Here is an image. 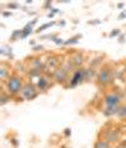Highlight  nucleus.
<instances>
[{
  "mask_svg": "<svg viewBox=\"0 0 126 148\" xmlns=\"http://www.w3.org/2000/svg\"><path fill=\"white\" fill-rule=\"evenodd\" d=\"M13 144H14V146H18V143H16V139H13Z\"/></svg>",
  "mask_w": 126,
  "mask_h": 148,
  "instance_id": "30",
  "label": "nucleus"
},
{
  "mask_svg": "<svg viewBox=\"0 0 126 148\" xmlns=\"http://www.w3.org/2000/svg\"><path fill=\"white\" fill-rule=\"evenodd\" d=\"M119 19H120V21H121V19H126V10L120 13V15H119Z\"/></svg>",
  "mask_w": 126,
  "mask_h": 148,
  "instance_id": "24",
  "label": "nucleus"
},
{
  "mask_svg": "<svg viewBox=\"0 0 126 148\" xmlns=\"http://www.w3.org/2000/svg\"><path fill=\"white\" fill-rule=\"evenodd\" d=\"M53 77H54V80L57 82H64L66 80H67V77H68V71L66 69H63V67L61 66L59 69L56 71L54 73H53Z\"/></svg>",
  "mask_w": 126,
  "mask_h": 148,
  "instance_id": "8",
  "label": "nucleus"
},
{
  "mask_svg": "<svg viewBox=\"0 0 126 148\" xmlns=\"http://www.w3.org/2000/svg\"><path fill=\"white\" fill-rule=\"evenodd\" d=\"M64 42H66V41H63V39H62V38H59V37L54 41L56 45H64Z\"/></svg>",
  "mask_w": 126,
  "mask_h": 148,
  "instance_id": "21",
  "label": "nucleus"
},
{
  "mask_svg": "<svg viewBox=\"0 0 126 148\" xmlns=\"http://www.w3.org/2000/svg\"><path fill=\"white\" fill-rule=\"evenodd\" d=\"M0 53H1L3 56H5V55L10 56V55H12V48H9L8 46H3L1 49H0Z\"/></svg>",
  "mask_w": 126,
  "mask_h": 148,
  "instance_id": "17",
  "label": "nucleus"
},
{
  "mask_svg": "<svg viewBox=\"0 0 126 148\" xmlns=\"http://www.w3.org/2000/svg\"><path fill=\"white\" fill-rule=\"evenodd\" d=\"M79 38H82V36H81V34H77V36H75V37H71V38L67 39V41L64 42V45H66V46H69V45H76V43H78Z\"/></svg>",
  "mask_w": 126,
  "mask_h": 148,
  "instance_id": "12",
  "label": "nucleus"
},
{
  "mask_svg": "<svg viewBox=\"0 0 126 148\" xmlns=\"http://www.w3.org/2000/svg\"><path fill=\"white\" fill-rule=\"evenodd\" d=\"M23 81L19 76H9L6 80V91L9 95H18L19 92H22L23 89Z\"/></svg>",
  "mask_w": 126,
  "mask_h": 148,
  "instance_id": "1",
  "label": "nucleus"
},
{
  "mask_svg": "<svg viewBox=\"0 0 126 148\" xmlns=\"http://www.w3.org/2000/svg\"><path fill=\"white\" fill-rule=\"evenodd\" d=\"M20 94H22V96L24 97L25 100H33V99L37 97L38 91H37V87L33 85V84L28 82V84H25V85L23 86Z\"/></svg>",
  "mask_w": 126,
  "mask_h": 148,
  "instance_id": "3",
  "label": "nucleus"
},
{
  "mask_svg": "<svg viewBox=\"0 0 126 148\" xmlns=\"http://www.w3.org/2000/svg\"><path fill=\"white\" fill-rule=\"evenodd\" d=\"M107 143H115L119 139V132L116 129H108L104 133V138Z\"/></svg>",
  "mask_w": 126,
  "mask_h": 148,
  "instance_id": "7",
  "label": "nucleus"
},
{
  "mask_svg": "<svg viewBox=\"0 0 126 148\" xmlns=\"http://www.w3.org/2000/svg\"><path fill=\"white\" fill-rule=\"evenodd\" d=\"M8 6L10 9H16V8H18V3H9Z\"/></svg>",
  "mask_w": 126,
  "mask_h": 148,
  "instance_id": "20",
  "label": "nucleus"
},
{
  "mask_svg": "<svg viewBox=\"0 0 126 148\" xmlns=\"http://www.w3.org/2000/svg\"><path fill=\"white\" fill-rule=\"evenodd\" d=\"M120 29H116V31H114V32H111L110 33V37H116V36H117V34H120Z\"/></svg>",
  "mask_w": 126,
  "mask_h": 148,
  "instance_id": "22",
  "label": "nucleus"
},
{
  "mask_svg": "<svg viewBox=\"0 0 126 148\" xmlns=\"http://www.w3.org/2000/svg\"><path fill=\"white\" fill-rule=\"evenodd\" d=\"M117 116L120 118H126V104H121L117 110Z\"/></svg>",
  "mask_w": 126,
  "mask_h": 148,
  "instance_id": "14",
  "label": "nucleus"
},
{
  "mask_svg": "<svg viewBox=\"0 0 126 148\" xmlns=\"http://www.w3.org/2000/svg\"><path fill=\"white\" fill-rule=\"evenodd\" d=\"M106 106H120L121 96L117 92H107L104 97Z\"/></svg>",
  "mask_w": 126,
  "mask_h": 148,
  "instance_id": "5",
  "label": "nucleus"
},
{
  "mask_svg": "<svg viewBox=\"0 0 126 148\" xmlns=\"http://www.w3.org/2000/svg\"><path fill=\"white\" fill-rule=\"evenodd\" d=\"M43 49V46L41 45V46H34L33 47V51H35V52H38V51H42Z\"/></svg>",
  "mask_w": 126,
  "mask_h": 148,
  "instance_id": "23",
  "label": "nucleus"
},
{
  "mask_svg": "<svg viewBox=\"0 0 126 148\" xmlns=\"http://www.w3.org/2000/svg\"><path fill=\"white\" fill-rule=\"evenodd\" d=\"M117 110H119V106H106V109L104 110V115L105 116L117 115Z\"/></svg>",
  "mask_w": 126,
  "mask_h": 148,
  "instance_id": "11",
  "label": "nucleus"
},
{
  "mask_svg": "<svg viewBox=\"0 0 126 148\" xmlns=\"http://www.w3.org/2000/svg\"><path fill=\"white\" fill-rule=\"evenodd\" d=\"M93 148H110V143H107L105 139H98L97 142L95 143Z\"/></svg>",
  "mask_w": 126,
  "mask_h": 148,
  "instance_id": "13",
  "label": "nucleus"
},
{
  "mask_svg": "<svg viewBox=\"0 0 126 148\" xmlns=\"http://www.w3.org/2000/svg\"><path fill=\"white\" fill-rule=\"evenodd\" d=\"M64 136H66V137H69V136H71V129H69V128H66V129H64Z\"/></svg>",
  "mask_w": 126,
  "mask_h": 148,
  "instance_id": "25",
  "label": "nucleus"
},
{
  "mask_svg": "<svg viewBox=\"0 0 126 148\" xmlns=\"http://www.w3.org/2000/svg\"><path fill=\"white\" fill-rule=\"evenodd\" d=\"M69 62L75 67H81L82 63H83V56H82L81 53H75V55H72V57L69 58Z\"/></svg>",
  "mask_w": 126,
  "mask_h": 148,
  "instance_id": "9",
  "label": "nucleus"
},
{
  "mask_svg": "<svg viewBox=\"0 0 126 148\" xmlns=\"http://www.w3.org/2000/svg\"><path fill=\"white\" fill-rule=\"evenodd\" d=\"M125 125H126V123H125Z\"/></svg>",
  "mask_w": 126,
  "mask_h": 148,
  "instance_id": "32",
  "label": "nucleus"
},
{
  "mask_svg": "<svg viewBox=\"0 0 126 148\" xmlns=\"http://www.w3.org/2000/svg\"><path fill=\"white\" fill-rule=\"evenodd\" d=\"M117 8H119V9H122V8H124V3H119V4H117Z\"/></svg>",
  "mask_w": 126,
  "mask_h": 148,
  "instance_id": "28",
  "label": "nucleus"
},
{
  "mask_svg": "<svg viewBox=\"0 0 126 148\" xmlns=\"http://www.w3.org/2000/svg\"><path fill=\"white\" fill-rule=\"evenodd\" d=\"M86 71L87 70L85 69H77L76 71L73 72V76H72L71 81H69V87H75L79 85L83 80H86Z\"/></svg>",
  "mask_w": 126,
  "mask_h": 148,
  "instance_id": "4",
  "label": "nucleus"
},
{
  "mask_svg": "<svg viewBox=\"0 0 126 148\" xmlns=\"http://www.w3.org/2000/svg\"><path fill=\"white\" fill-rule=\"evenodd\" d=\"M6 76H8V69H6L4 65H1V66H0V79L5 80Z\"/></svg>",
  "mask_w": 126,
  "mask_h": 148,
  "instance_id": "15",
  "label": "nucleus"
},
{
  "mask_svg": "<svg viewBox=\"0 0 126 148\" xmlns=\"http://www.w3.org/2000/svg\"><path fill=\"white\" fill-rule=\"evenodd\" d=\"M101 21H89L88 24H100Z\"/></svg>",
  "mask_w": 126,
  "mask_h": 148,
  "instance_id": "26",
  "label": "nucleus"
},
{
  "mask_svg": "<svg viewBox=\"0 0 126 148\" xmlns=\"http://www.w3.org/2000/svg\"><path fill=\"white\" fill-rule=\"evenodd\" d=\"M112 80H114V75H112V70L110 67H102L97 73V81L100 85L106 86L108 85Z\"/></svg>",
  "mask_w": 126,
  "mask_h": 148,
  "instance_id": "2",
  "label": "nucleus"
},
{
  "mask_svg": "<svg viewBox=\"0 0 126 148\" xmlns=\"http://www.w3.org/2000/svg\"><path fill=\"white\" fill-rule=\"evenodd\" d=\"M59 63H61V61H59L58 57H52V58H48L47 61H45V63H44V70L47 72L51 71L52 73H54L59 69V67H58Z\"/></svg>",
  "mask_w": 126,
  "mask_h": 148,
  "instance_id": "6",
  "label": "nucleus"
},
{
  "mask_svg": "<svg viewBox=\"0 0 126 148\" xmlns=\"http://www.w3.org/2000/svg\"><path fill=\"white\" fill-rule=\"evenodd\" d=\"M22 33H23V29H18V31H14L12 34V41H16V38L19 37V39L22 38Z\"/></svg>",
  "mask_w": 126,
  "mask_h": 148,
  "instance_id": "19",
  "label": "nucleus"
},
{
  "mask_svg": "<svg viewBox=\"0 0 126 148\" xmlns=\"http://www.w3.org/2000/svg\"><path fill=\"white\" fill-rule=\"evenodd\" d=\"M9 100H10V95H6L5 92H3L1 94V99H0V105H5Z\"/></svg>",
  "mask_w": 126,
  "mask_h": 148,
  "instance_id": "18",
  "label": "nucleus"
},
{
  "mask_svg": "<svg viewBox=\"0 0 126 148\" xmlns=\"http://www.w3.org/2000/svg\"><path fill=\"white\" fill-rule=\"evenodd\" d=\"M44 6H52V3H51V1H47V3L44 4Z\"/></svg>",
  "mask_w": 126,
  "mask_h": 148,
  "instance_id": "29",
  "label": "nucleus"
},
{
  "mask_svg": "<svg viewBox=\"0 0 126 148\" xmlns=\"http://www.w3.org/2000/svg\"><path fill=\"white\" fill-rule=\"evenodd\" d=\"M56 23L54 22H49V23H45V24H43V25H41L39 27V29H37V32L38 33H41V32H43V31H45L47 28H51V27H53Z\"/></svg>",
  "mask_w": 126,
  "mask_h": 148,
  "instance_id": "16",
  "label": "nucleus"
},
{
  "mask_svg": "<svg viewBox=\"0 0 126 148\" xmlns=\"http://www.w3.org/2000/svg\"><path fill=\"white\" fill-rule=\"evenodd\" d=\"M116 148H126L125 146H120V147H116Z\"/></svg>",
  "mask_w": 126,
  "mask_h": 148,
  "instance_id": "31",
  "label": "nucleus"
},
{
  "mask_svg": "<svg viewBox=\"0 0 126 148\" xmlns=\"http://www.w3.org/2000/svg\"><path fill=\"white\" fill-rule=\"evenodd\" d=\"M48 86V77L47 76H41L37 82V89L38 90H44Z\"/></svg>",
  "mask_w": 126,
  "mask_h": 148,
  "instance_id": "10",
  "label": "nucleus"
},
{
  "mask_svg": "<svg viewBox=\"0 0 126 148\" xmlns=\"http://www.w3.org/2000/svg\"><path fill=\"white\" fill-rule=\"evenodd\" d=\"M3 15H4V16H10L12 13L10 12H3Z\"/></svg>",
  "mask_w": 126,
  "mask_h": 148,
  "instance_id": "27",
  "label": "nucleus"
}]
</instances>
